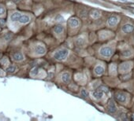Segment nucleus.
I'll list each match as a JSON object with an SVG mask.
<instances>
[{"label": "nucleus", "mask_w": 134, "mask_h": 121, "mask_svg": "<svg viewBox=\"0 0 134 121\" xmlns=\"http://www.w3.org/2000/svg\"><path fill=\"white\" fill-rule=\"evenodd\" d=\"M69 50L67 49H61V50H58L55 54H54V58L58 60H62L65 58H66V57L68 56Z\"/></svg>", "instance_id": "f257e3e1"}, {"label": "nucleus", "mask_w": 134, "mask_h": 121, "mask_svg": "<svg viewBox=\"0 0 134 121\" xmlns=\"http://www.w3.org/2000/svg\"><path fill=\"white\" fill-rule=\"evenodd\" d=\"M99 53L103 57H105V58H110V57L113 54V50L110 47H104L100 49Z\"/></svg>", "instance_id": "f03ea898"}, {"label": "nucleus", "mask_w": 134, "mask_h": 121, "mask_svg": "<svg viewBox=\"0 0 134 121\" xmlns=\"http://www.w3.org/2000/svg\"><path fill=\"white\" fill-rule=\"evenodd\" d=\"M130 68H131V63L125 62V63H122L121 65L119 66V71H120L121 73H125V72L129 71Z\"/></svg>", "instance_id": "7ed1b4c3"}, {"label": "nucleus", "mask_w": 134, "mask_h": 121, "mask_svg": "<svg viewBox=\"0 0 134 121\" xmlns=\"http://www.w3.org/2000/svg\"><path fill=\"white\" fill-rule=\"evenodd\" d=\"M115 98H116V100L119 101V102L124 103L126 101V95L122 92H118L115 94Z\"/></svg>", "instance_id": "20e7f679"}, {"label": "nucleus", "mask_w": 134, "mask_h": 121, "mask_svg": "<svg viewBox=\"0 0 134 121\" xmlns=\"http://www.w3.org/2000/svg\"><path fill=\"white\" fill-rule=\"evenodd\" d=\"M121 30H122V32H124L125 33L133 32L134 31V26L131 24H126L122 26Z\"/></svg>", "instance_id": "39448f33"}, {"label": "nucleus", "mask_w": 134, "mask_h": 121, "mask_svg": "<svg viewBox=\"0 0 134 121\" xmlns=\"http://www.w3.org/2000/svg\"><path fill=\"white\" fill-rule=\"evenodd\" d=\"M107 110H108V112L110 113H114V112H116L117 111V107H116V105H115L114 102L113 101H110L108 105H107Z\"/></svg>", "instance_id": "423d86ee"}, {"label": "nucleus", "mask_w": 134, "mask_h": 121, "mask_svg": "<svg viewBox=\"0 0 134 121\" xmlns=\"http://www.w3.org/2000/svg\"><path fill=\"white\" fill-rule=\"evenodd\" d=\"M118 18L116 16H111L108 21H107V24H108L110 26H114L118 24Z\"/></svg>", "instance_id": "0eeeda50"}, {"label": "nucleus", "mask_w": 134, "mask_h": 121, "mask_svg": "<svg viewBox=\"0 0 134 121\" xmlns=\"http://www.w3.org/2000/svg\"><path fill=\"white\" fill-rule=\"evenodd\" d=\"M35 52L37 54H39V55H43V54H45L46 50H45V48H44L43 46L38 45V46H36L35 47Z\"/></svg>", "instance_id": "6e6552de"}, {"label": "nucleus", "mask_w": 134, "mask_h": 121, "mask_svg": "<svg viewBox=\"0 0 134 121\" xmlns=\"http://www.w3.org/2000/svg\"><path fill=\"white\" fill-rule=\"evenodd\" d=\"M103 92L102 91V90H100L99 89H97V90H95V91L93 92V97H94L95 99H101L102 97L103 96Z\"/></svg>", "instance_id": "1a4fd4ad"}, {"label": "nucleus", "mask_w": 134, "mask_h": 121, "mask_svg": "<svg viewBox=\"0 0 134 121\" xmlns=\"http://www.w3.org/2000/svg\"><path fill=\"white\" fill-rule=\"evenodd\" d=\"M69 24L73 28H76L79 25V21L77 18H71L69 21Z\"/></svg>", "instance_id": "9d476101"}, {"label": "nucleus", "mask_w": 134, "mask_h": 121, "mask_svg": "<svg viewBox=\"0 0 134 121\" xmlns=\"http://www.w3.org/2000/svg\"><path fill=\"white\" fill-rule=\"evenodd\" d=\"M62 80L66 84H68L70 81V75L68 73H64L62 75Z\"/></svg>", "instance_id": "9b49d317"}, {"label": "nucleus", "mask_w": 134, "mask_h": 121, "mask_svg": "<svg viewBox=\"0 0 134 121\" xmlns=\"http://www.w3.org/2000/svg\"><path fill=\"white\" fill-rule=\"evenodd\" d=\"M30 21V18L27 15H21V17L19 20V22L21 24H27Z\"/></svg>", "instance_id": "f8f14e48"}, {"label": "nucleus", "mask_w": 134, "mask_h": 121, "mask_svg": "<svg viewBox=\"0 0 134 121\" xmlns=\"http://www.w3.org/2000/svg\"><path fill=\"white\" fill-rule=\"evenodd\" d=\"M13 59L17 60V61H21V60L24 59V56L21 53L17 52V53H15V54H13Z\"/></svg>", "instance_id": "ddd939ff"}, {"label": "nucleus", "mask_w": 134, "mask_h": 121, "mask_svg": "<svg viewBox=\"0 0 134 121\" xmlns=\"http://www.w3.org/2000/svg\"><path fill=\"white\" fill-rule=\"evenodd\" d=\"M104 73V69H103V67L102 66H100V65H98V66H96L95 68V73L96 75H101L102 74H103Z\"/></svg>", "instance_id": "4468645a"}, {"label": "nucleus", "mask_w": 134, "mask_h": 121, "mask_svg": "<svg viewBox=\"0 0 134 121\" xmlns=\"http://www.w3.org/2000/svg\"><path fill=\"white\" fill-rule=\"evenodd\" d=\"M21 17V14L20 13H13L12 15H11V20H12L13 21H19L20 18Z\"/></svg>", "instance_id": "2eb2a0df"}, {"label": "nucleus", "mask_w": 134, "mask_h": 121, "mask_svg": "<svg viewBox=\"0 0 134 121\" xmlns=\"http://www.w3.org/2000/svg\"><path fill=\"white\" fill-rule=\"evenodd\" d=\"M54 31L55 33L60 34V33H62V32H63V27H62V25H60V24H58V25H56V26L54 27Z\"/></svg>", "instance_id": "dca6fc26"}, {"label": "nucleus", "mask_w": 134, "mask_h": 121, "mask_svg": "<svg viewBox=\"0 0 134 121\" xmlns=\"http://www.w3.org/2000/svg\"><path fill=\"white\" fill-rule=\"evenodd\" d=\"M91 15L93 18H98L100 17V13L98 10H92L91 12Z\"/></svg>", "instance_id": "f3484780"}, {"label": "nucleus", "mask_w": 134, "mask_h": 121, "mask_svg": "<svg viewBox=\"0 0 134 121\" xmlns=\"http://www.w3.org/2000/svg\"><path fill=\"white\" fill-rule=\"evenodd\" d=\"M15 71H16V67H15V66H13V65L9 66V67L6 69V72H7V73H14Z\"/></svg>", "instance_id": "a211bd4d"}, {"label": "nucleus", "mask_w": 134, "mask_h": 121, "mask_svg": "<svg viewBox=\"0 0 134 121\" xmlns=\"http://www.w3.org/2000/svg\"><path fill=\"white\" fill-rule=\"evenodd\" d=\"M39 73V69L37 67H35L34 69H32V70L31 71V75H36Z\"/></svg>", "instance_id": "6ab92c4d"}, {"label": "nucleus", "mask_w": 134, "mask_h": 121, "mask_svg": "<svg viewBox=\"0 0 134 121\" xmlns=\"http://www.w3.org/2000/svg\"><path fill=\"white\" fill-rule=\"evenodd\" d=\"M80 94H81V96H82L83 97H87L88 96V93L84 89L83 90H81V91H80Z\"/></svg>", "instance_id": "aec40b11"}, {"label": "nucleus", "mask_w": 134, "mask_h": 121, "mask_svg": "<svg viewBox=\"0 0 134 121\" xmlns=\"http://www.w3.org/2000/svg\"><path fill=\"white\" fill-rule=\"evenodd\" d=\"M77 45H79V46H83V44L84 43V41L83 40L82 38H79V39L77 40Z\"/></svg>", "instance_id": "412c9836"}, {"label": "nucleus", "mask_w": 134, "mask_h": 121, "mask_svg": "<svg viewBox=\"0 0 134 121\" xmlns=\"http://www.w3.org/2000/svg\"><path fill=\"white\" fill-rule=\"evenodd\" d=\"M131 54H132L131 50H126V51H124L123 53H122V55L125 56V57H129V56H131Z\"/></svg>", "instance_id": "4be33fe9"}, {"label": "nucleus", "mask_w": 134, "mask_h": 121, "mask_svg": "<svg viewBox=\"0 0 134 121\" xmlns=\"http://www.w3.org/2000/svg\"><path fill=\"white\" fill-rule=\"evenodd\" d=\"M11 37H12V34H10V33H7L6 35L4 36V39L6 41H9L10 39H11Z\"/></svg>", "instance_id": "5701e85b"}, {"label": "nucleus", "mask_w": 134, "mask_h": 121, "mask_svg": "<svg viewBox=\"0 0 134 121\" xmlns=\"http://www.w3.org/2000/svg\"><path fill=\"white\" fill-rule=\"evenodd\" d=\"M98 89L100 90H102L103 93H107V92H108V89H107L106 86H100V87H99Z\"/></svg>", "instance_id": "b1692460"}, {"label": "nucleus", "mask_w": 134, "mask_h": 121, "mask_svg": "<svg viewBox=\"0 0 134 121\" xmlns=\"http://www.w3.org/2000/svg\"><path fill=\"white\" fill-rule=\"evenodd\" d=\"M5 13V9L2 5H0V16H2Z\"/></svg>", "instance_id": "393cba45"}, {"label": "nucleus", "mask_w": 134, "mask_h": 121, "mask_svg": "<svg viewBox=\"0 0 134 121\" xmlns=\"http://www.w3.org/2000/svg\"><path fill=\"white\" fill-rule=\"evenodd\" d=\"M0 24H5V21L4 20H0Z\"/></svg>", "instance_id": "a878e982"}, {"label": "nucleus", "mask_w": 134, "mask_h": 121, "mask_svg": "<svg viewBox=\"0 0 134 121\" xmlns=\"http://www.w3.org/2000/svg\"><path fill=\"white\" fill-rule=\"evenodd\" d=\"M13 1H14V2H19V1H20V0H13Z\"/></svg>", "instance_id": "bb28decb"}, {"label": "nucleus", "mask_w": 134, "mask_h": 121, "mask_svg": "<svg viewBox=\"0 0 134 121\" xmlns=\"http://www.w3.org/2000/svg\"><path fill=\"white\" fill-rule=\"evenodd\" d=\"M1 57H2V54L0 53V58H1Z\"/></svg>", "instance_id": "cd10ccee"}, {"label": "nucleus", "mask_w": 134, "mask_h": 121, "mask_svg": "<svg viewBox=\"0 0 134 121\" xmlns=\"http://www.w3.org/2000/svg\"><path fill=\"white\" fill-rule=\"evenodd\" d=\"M121 1H125V0H121Z\"/></svg>", "instance_id": "c85d7f7f"}]
</instances>
